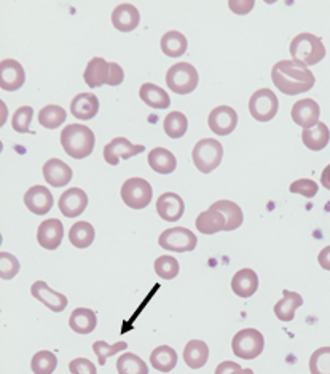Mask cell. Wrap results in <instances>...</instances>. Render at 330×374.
I'll list each match as a JSON object with an SVG mask.
<instances>
[{"mask_svg": "<svg viewBox=\"0 0 330 374\" xmlns=\"http://www.w3.org/2000/svg\"><path fill=\"white\" fill-rule=\"evenodd\" d=\"M272 80L281 93L289 96L307 93L316 83L314 74L309 68L292 60L276 63L272 69Z\"/></svg>", "mask_w": 330, "mask_h": 374, "instance_id": "obj_1", "label": "cell"}, {"mask_svg": "<svg viewBox=\"0 0 330 374\" xmlns=\"http://www.w3.org/2000/svg\"><path fill=\"white\" fill-rule=\"evenodd\" d=\"M96 144L93 130L87 125L72 123L61 131V146L64 152L75 160L87 159L91 155Z\"/></svg>", "mask_w": 330, "mask_h": 374, "instance_id": "obj_2", "label": "cell"}, {"mask_svg": "<svg viewBox=\"0 0 330 374\" xmlns=\"http://www.w3.org/2000/svg\"><path fill=\"white\" fill-rule=\"evenodd\" d=\"M289 53L292 61L300 63L303 66H314L321 63L326 58V47L322 43L321 37L309 34V32H302L295 36L289 45Z\"/></svg>", "mask_w": 330, "mask_h": 374, "instance_id": "obj_3", "label": "cell"}, {"mask_svg": "<svg viewBox=\"0 0 330 374\" xmlns=\"http://www.w3.org/2000/svg\"><path fill=\"white\" fill-rule=\"evenodd\" d=\"M191 159H193L196 170H200L203 175L213 173L215 168H219L223 159L222 144L214 137H204L195 144L191 150Z\"/></svg>", "mask_w": 330, "mask_h": 374, "instance_id": "obj_4", "label": "cell"}, {"mask_svg": "<svg viewBox=\"0 0 330 374\" xmlns=\"http://www.w3.org/2000/svg\"><path fill=\"white\" fill-rule=\"evenodd\" d=\"M200 82V76L195 66L190 63H177L171 66L166 72V85L176 95L193 93Z\"/></svg>", "mask_w": 330, "mask_h": 374, "instance_id": "obj_5", "label": "cell"}, {"mask_svg": "<svg viewBox=\"0 0 330 374\" xmlns=\"http://www.w3.org/2000/svg\"><path fill=\"white\" fill-rule=\"evenodd\" d=\"M232 349L238 358L254 360L265 349V338L255 328H244L233 336Z\"/></svg>", "mask_w": 330, "mask_h": 374, "instance_id": "obj_6", "label": "cell"}, {"mask_svg": "<svg viewBox=\"0 0 330 374\" xmlns=\"http://www.w3.org/2000/svg\"><path fill=\"white\" fill-rule=\"evenodd\" d=\"M120 195L128 208L144 209L150 205L154 189H151L150 182L144 178H129L123 182Z\"/></svg>", "mask_w": 330, "mask_h": 374, "instance_id": "obj_7", "label": "cell"}, {"mask_svg": "<svg viewBox=\"0 0 330 374\" xmlns=\"http://www.w3.org/2000/svg\"><path fill=\"white\" fill-rule=\"evenodd\" d=\"M280 109V101L276 93L270 88H260L252 93L249 100V113L257 122L273 120Z\"/></svg>", "mask_w": 330, "mask_h": 374, "instance_id": "obj_8", "label": "cell"}, {"mask_svg": "<svg viewBox=\"0 0 330 374\" xmlns=\"http://www.w3.org/2000/svg\"><path fill=\"white\" fill-rule=\"evenodd\" d=\"M158 245L173 253L193 251L198 245L196 235L186 227H171L163 231L158 237Z\"/></svg>", "mask_w": 330, "mask_h": 374, "instance_id": "obj_9", "label": "cell"}, {"mask_svg": "<svg viewBox=\"0 0 330 374\" xmlns=\"http://www.w3.org/2000/svg\"><path fill=\"white\" fill-rule=\"evenodd\" d=\"M145 146L142 144H133L129 140L123 136L114 137L109 144H105L104 147V159L112 167H117L120 160H128L131 157L137 154H142Z\"/></svg>", "mask_w": 330, "mask_h": 374, "instance_id": "obj_10", "label": "cell"}, {"mask_svg": "<svg viewBox=\"0 0 330 374\" xmlns=\"http://www.w3.org/2000/svg\"><path fill=\"white\" fill-rule=\"evenodd\" d=\"M208 125L213 133L217 136L232 135L238 125V114L233 108L230 106H217L208 117Z\"/></svg>", "mask_w": 330, "mask_h": 374, "instance_id": "obj_11", "label": "cell"}, {"mask_svg": "<svg viewBox=\"0 0 330 374\" xmlns=\"http://www.w3.org/2000/svg\"><path fill=\"white\" fill-rule=\"evenodd\" d=\"M290 117H292L294 123L299 125L303 130L313 128L319 123L321 108L312 98H305V100H300L294 104L292 110H290Z\"/></svg>", "mask_w": 330, "mask_h": 374, "instance_id": "obj_12", "label": "cell"}, {"mask_svg": "<svg viewBox=\"0 0 330 374\" xmlns=\"http://www.w3.org/2000/svg\"><path fill=\"white\" fill-rule=\"evenodd\" d=\"M59 212H61L65 218H77L80 216L88 207V195L83 189L72 187L59 197L58 202Z\"/></svg>", "mask_w": 330, "mask_h": 374, "instance_id": "obj_13", "label": "cell"}, {"mask_svg": "<svg viewBox=\"0 0 330 374\" xmlns=\"http://www.w3.org/2000/svg\"><path fill=\"white\" fill-rule=\"evenodd\" d=\"M156 213L163 221L176 222L186 213V202L176 192H164L156 200Z\"/></svg>", "mask_w": 330, "mask_h": 374, "instance_id": "obj_14", "label": "cell"}, {"mask_svg": "<svg viewBox=\"0 0 330 374\" xmlns=\"http://www.w3.org/2000/svg\"><path fill=\"white\" fill-rule=\"evenodd\" d=\"M31 294L32 298L41 301L45 307H48L51 312H63L69 304L68 298H65L63 293L51 290V288L42 280H37L32 284Z\"/></svg>", "mask_w": 330, "mask_h": 374, "instance_id": "obj_15", "label": "cell"}, {"mask_svg": "<svg viewBox=\"0 0 330 374\" xmlns=\"http://www.w3.org/2000/svg\"><path fill=\"white\" fill-rule=\"evenodd\" d=\"M63 239H64V226L63 222L56 218L42 221L41 226L37 229L38 245L45 249H50V251L61 246Z\"/></svg>", "mask_w": 330, "mask_h": 374, "instance_id": "obj_16", "label": "cell"}, {"mask_svg": "<svg viewBox=\"0 0 330 374\" xmlns=\"http://www.w3.org/2000/svg\"><path fill=\"white\" fill-rule=\"evenodd\" d=\"M26 82V72L16 60H4L0 63V88L4 91H18Z\"/></svg>", "mask_w": 330, "mask_h": 374, "instance_id": "obj_17", "label": "cell"}, {"mask_svg": "<svg viewBox=\"0 0 330 374\" xmlns=\"http://www.w3.org/2000/svg\"><path fill=\"white\" fill-rule=\"evenodd\" d=\"M53 194L45 186H32L28 192L24 194V205L29 209L31 213L37 216L47 214L53 208Z\"/></svg>", "mask_w": 330, "mask_h": 374, "instance_id": "obj_18", "label": "cell"}, {"mask_svg": "<svg viewBox=\"0 0 330 374\" xmlns=\"http://www.w3.org/2000/svg\"><path fill=\"white\" fill-rule=\"evenodd\" d=\"M110 21L114 28L120 32H131L137 29L141 23V13L137 6L131 4H120L117 5L114 11H112Z\"/></svg>", "mask_w": 330, "mask_h": 374, "instance_id": "obj_19", "label": "cell"}, {"mask_svg": "<svg viewBox=\"0 0 330 374\" xmlns=\"http://www.w3.org/2000/svg\"><path fill=\"white\" fill-rule=\"evenodd\" d=\"M43 178L53 187H63L68 186L72 181V170L68 163L59 159H50L45 162L42 168Z\"/></svg>", "mask_w": 330, "mask_h": 374, "instance_id": "obj_20", "label": "cell"}, {"mask_svg": "<svg viewBox=\"0 0 330 374\" xmlns=\"http://www.w3.org/2000/svg\"><path fill=\"white\" fill-rule=\"evenodd\" d=\"M109 76H110V63H107L104 58H93L85 68L83 72V80L88 85L90 88H99L102 85L109 83Z\"/></svg>", "mask_w": 330, "mask_h": 374, "instance_id": "obj_21", "label": "cell"}, {"mask_svg": "<svg viewBox=\"0 0 330 374\" xmlns=\"http://www.w3.org/2000/svg\"><path fill=\"white\" fill-rule=\"evenodd\" d=\"M232 290L240 298H252L259 290V277L252 269H240L232 279Z\"/></svg>", "mask_w": 330, "mask_h": 374, "instance_id": "obj_22", "label": "cell"}, {"mask_svg": "<svg viewBox=\"0 0 330 374\" xmlns=\"http://www.w3.org/2000/svg\"><path fill=\"white\" fill-rule=\"evenodd\" d=\"M70 113L78 120H91L99 113V100L93 93H78L70 101Z\"/></svg>", "mask_w": 330, "mask_h": 374, "instance_id": "obj_23", "label": "cell"}, {"mask_svg": "<svg viewBox=\"0 0 330 374\" xmlns=\"http://www.w3.org/2000/svg\"><path fill=\"white\" fill-rule=\"evenodd\" d=\"M198 232L204 235H214L217 232H222L227 229V219L220 212H217L214 208H208L206 212L198 214L195 221Z\"/></svg>", "mask_w": 330, "mask_h": 374, "instance_id": "obj_24", "label": "cell"}, {"mask_svg": "<svg viewBox=\"0 0 330 374\" xmlns=\"http://www.w3.org/2000/svg\"><path fill=\"white\" fill-rule=\"evenodd\" d=\"M97 325V315L95 311L87 309V307H78L69 317L70 330L77 334H90L96 330Z\"/></svg>", "mask_w": 330, "mask_h": 374, "instance_id": "obj_25", "label": "cell"}, {"mask_svg": "<svg viewBox=\"0 0 330 374\" xmlns=\"http://www.w3.org/2000/svg\"><path fill=\"white\" fill-rule=\"evenodd\" d=\"M302 306H303V298L299 293L284 290L282 299L275 304L273 311L278 320L284 321V323H289V321H292L295 318V312Z\"/></svg>", "mask_w": 330, "mask_h": 374, "instance_id": "obj_26", "label": "cell"}, {"mask_svg": "<svg viewBox=\"0 0 330 374\" xmlns=\"http://www.w3.org/2000/svg\"><path fill=\"white\" fill-rule=\"evenodd\" d=\"M209 347L204 341L191 339L183 349V362L191 370H200L208 363Z\"/></svg>", "mask_w": 330, "mask_h": 374, "instance_id": "obj_27", "label": "cell"}, {"mask_svg": "<svg viewBox=\"0 0 330 374\" xmlns=\"http://www.w3.org/2000/svg\"><path fill=\"white\" fill-rule=\"evenodd\" d=\"M150 168L158 175H171L177 168V160L171 150L164 147H155L147 157Z\"/></svg>", "mask_w": 330, "mask_h": 374, "instance_id": "obj_28", "label": "cell"}, {"mask_svg": "<svg viewBox=\"0 0 330 374\" xmlns=\"http://www.w3.org/2000/svg\"><path fill=\"white\" fill-rule=\"evenodd\" d=\"M302 141L309 150H322L330 141V130L324 122H319L316 127L302 131Z\"/></svg>", "mask_w": 330, "mask_h": 374, "instance_id": "obj_29", "label": "cell"}, {"mask_svg": "<svg viewBox=\"0 0 330 374\" xmlns=\"http://www.w3.org/2000/svg\"><path fill=\"white\" fill-rule=\"evenodd\" d=\"M160 48L163 51V55H166L169 58H179L182 55H186V51L188 48L187 37L179 31H168L166 34H163L161 37Z\"/></svg>", "mask_w": 330, "mask_h": 374, "instance_id": "obj_30", "label": "cell"}, {"mask_svg": "<svg viewBox=\"0 0 330 374\" xmlns=\"http://www.w3.org/2000/svg\"><path fill=\"white\" fill-rule=\"evenodd\" d=\"M150 365L160 373H171L177 365V353L169 346H158L150 353Z\"/></svg>", "mask_w": 330, "mask_h": 374, "instance_id": "obj_31", "label": "cell"}, {"mask_svg": "<svg viewBox=\"0 0 330 374\" xmlns=\"http://www.w3.org/2000/svg\"><path fill=\"white\" fill-rule=\"evenodd\" d=\"M139 98L154 109H168L171 106L169 95L155 83H144L139 90Z\"/></svg>", "mask_w": 330, "mask_h": 374, "instance_id": "obj_32", "label": "cell"}, {"mask_svg": "<svg viewBox=\"0 0 330 374\" xmlns=\"http://www.w3.org/2000/svg\"><path fill=\"white\" fill-rule=\"evenodd\" d=\"M211 208L217 209V212H220L223 216H225V219H227L225 232H232V231H236L238 227H241L243 221H244V214L238 203L232 200H217L213 203V205H211Z\"/></svg>", "mask_w": 330, "mask_h": 374, "instance_id": "obj_33", "label": "cell"}, {"mask_svg": "<svg viewBox=\"0 0 330 374\" xmlns=\"http://www.w3.org/2000/svg\"><path fill=\"white\" fill-rule=\"evenodd\" d=\"M96 237L95 227L87 221H78L69 231V241L78 249H85L93 245Z\"/></svg>", "mask_w": 330, "mask_h": 374, "instance_id": "obj_34", "label": "cell"}, {"mask_svg": "<svg viewBox=\"0 0 330 374\" xmlns=\"http://www.w3.org/2000/svg\"><path fill=\"white\" fill-rule=\"evenodd\" d=\"M65 119H68V113L61 106H56V104H48V106L42 108L41 113H38V123L48 130L59 128L65 122Z\"/></svg>", "mask_w": 330, "mask_h": 374, "instance_id": "obj_35", "label": "cell"}, {"mask_svg": "<svg viewBox=\"0 0 330 374\" xmlns=\"http://www.w3.org/2000/svg\"><path fill=\"white\" fill-rule=\"evenodd\" d=\"M163 130L169 137H173V140H179V137L186 136L187 133L188 119L182 113H177V110H174V113H171L164 117Z\"/></svg>", "mask_w": 330, "mask_h": 374, "instance_id": "obj_36", "label": "cell"}, {"mask_svg": "<svg viewBox=\"0 0 330 374\" xmlns=\"http://www.w3.org/2000/svg\"><path fill=\"white\" fill-rule=\"evenodd\" d=\"M118 374H149V366L141 357L133 352H124L117 360Z\"/></svg>", "mask_w": 330, "mask_h": 374, "instance_id": "obj_37", "label": "cell"}, {"mask_svg": "<svg viewBox=\"0 0 330 374\" xmlns=\"http://www.w3.org/2000/svg\"><path fill=\"white\" fill-rule=\"evenodd\" d=\"M58 368V358L50 350H38L31 360V370L34 374H53Z\"/></svg>", "mask_w": 330, "mask_h": 374, "instance_id": "obj_38", "label": "cell"}, {"mask_svg": "<svg viewBox=\"0 0 330 374\" xmlns=\"http://www.w3.org/2000/svg\"><path fill=\"white\" fill-rule=\"evenodd\" d=\"M155 272L160 279L163 280H173L176 279L177 275H179L181 271V266H179V261L173 256H160V258L155 259Z\"/></svg>", "mask_w": 330, "mask_h": 374, "instance_id": "obj_39", "label": "cell"}, {"mask_svg": "<svg viewBox=\"0 0 330 374\" xmlns=\"http://www.w3.org/2000/svg\"><path fill=\"white\" fill-rule=\"evenodd\" d=\"M309 373L330 374V347L316 349L309 357Z\"/></svg>", "mask_w": 330, "mask_h": 374, "instance_id": "obj_40", "label": "cell"}, {"mask_svg": "<svg viewBox=\"0 0 330 374\" xmlns=\"http://www.w3.org/2000/svg\"><path fill=\"white\" fill-rule=\"evenodd\" d=\"M127 347L128 344L124 343V341H118V343L115 344H107L105 341H96V343L93 344V352L96 353L99 366H104L105 360L112 355H115V353L118 352H123Z\"/></svg>", "mask_w": 330, "mask_h": 374, "instance_id": "obj_41", "label": "cell"}, {"mask_svg": "<svg viewBox=\"0 0 330 374\" xmlns=\"http://www.w3.org/2000/svg\"><path fill=\"white\" fill-rule=\"evenodd\" d=\"M34 119V109L31 106H21L11 117V127L18 133H29V125Z\"/></svg>", "mask_w": 330, "mask_h": 374, "instance_id": "obj_42", "label": "cell"}, {"mask_svg": "<svg viewBox=\"0 0 330 374\" xmlns=\"http://www.w3.org/2000/svg\"><path fill=\"white\" fill-rule=\"evenodd\" d=\"M19 269H21V264H19L16 256L6 251L0 253V277H2V280L15 279Z\"/></svg>", "mask_w": 330, "mask_h": 374, "instance_id": "obj_43", "label": "cell"}, {"mask_svg": "<svg viewBox=\"0 0 330 374\" xmlns=\"http://www.w3.org/2000/svg\"><path fill=\"white\" fill-rule=\"evenodd\" d=\"M289 190H290V194H299V195L307 197V199H313V197L318 194L319 186H318V182H314L313 180L303 178V180L294 181L292 185H290Z\"/></svg>", "mask_w": 330, "mask_h": 374, "instance_id": "obj_44", "label": "cell"}, {"mask_svg": "<svg viewBox=\"0 0 330 374\" xmlns=\"http://www.w3.org/2000/svg\"><path fill=\"white\" fill-rule=\"evenodd\" d=\"M70 374H97V368L88 358H74L69 362Z\"/></svg>", "mask_w": 330, "mask_h": 374, "instance_id": "obj_45", "label": "cell"}, {"mask_svg": "<svg viewBox=\"0 0 330 374\" xmlns=\"http://www.w3.org/2000/svg\"><path fill=\"white\" fill-rule=\"evenodd\" d=\"M254 5V0H228V9L232 10L235 15H247V13L252 11Z\"/></svg>", "mask_w": 330, "mask_h": 374, "instance_id": "obj_46", "label": "cell"}, {"mask_svg": "<svg viewBox=\"0 0 330 374\" xmlns=\"http://www.w3.org/2000/svg\"><path fill=\"white\" fill-rule=\"evenodd\" d=\"M124 80V72L120 68V64L117 63H110V76H109V83L110 87H118L122 85Z\"/></svg>", "mask_w": 330, "mask_h": 374, "instance_id": "obj_47", "label": "cell"}, {"mask_svg": "<svg viewBox=\"0 0 330 374\" xmlns=\"http://www.w3.org/2000/svg\"><path fill=\"white\" fill-rule=\"evenodd\" d=\"M240 368H241L240 363L230 362V360H227V362H222L219 366H217L214 374H232L233 371L240 370Z\"/></svg>", "mask_w": 330, "mask_h": 374, "instance_id": "obj_48", "label": "cell"}, {"mask_svg": "<svg viewBox=\"0 0 330 374\" xmlns=\"http://www.w3.org/2000/svg\"><path fill=\"white\" fill-rule=\"evenodd\" d=\"M318 262L324 271L330 272V245L321 249V253L318 256Z\"/></svg>", "mask_w": 330, "mask_h": 374, "instance_id": "obj_49", "label": "cell"}, {"mask_svg": "<svg viewBox=\"0 0 330 374\" xmlns=\"http://www.w3.org/2000/svg\"><path fill=\"white\" fill-rule=\"evenodd\" d=\"M321 185L322 187H326L327 190H330V165H327L324 168V172L321 175Z\"/></svg>", "mask_w": 330, "mask_h": 374, "instance_id": "obj_50", "label": "cell"}, {"mask_svg": "<svg viewBox=\"0 0 330 374\" xmlns=\"http://www.w3.org/2000/svg\"><path fill=\"white\" fill-rule=\"evenodd\" d=\"M0 106H2V120H0V125H5L6 122V106L4 101H0Z\"/></svg>", "mask_w": 330, "mask_h": 374, "instance_id": "obj_51", "label": "cell"}, {"mask_svg": "<svg viewBox=\"0 0 330 374\" xmlns=\"http://www.w3.org/2000/svg\"><path fill=\"white\" fill-rule=\"evenodd\" d=\"M232 374H254V371L250 370V368H240V370L233 371Z\"/></svg>", "mask_w": 330, "mask_h": 374, "instance_id": "obj_52", "label": "cell"}]
</instances>
